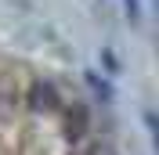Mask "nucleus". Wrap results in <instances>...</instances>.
I'll return each instance as SVG.
<instances>
[{
	"label": "nucleus",
	"mask_w": 159,
	"mask_h": 155,
	"mask_svg": "<svg viewBox=\"0 0 159 155\" xmlns=\"http://www.w3.org/2000/svg\"><path fill=\"white\" fill-rule=\"evenodd\" d=\"M29 105L36 108V112H54V108H58V90L51 87V83H33Z\"/></svg>",
	"instance_id": "nucleus-1"
},
{
	"label": "nucleus",
	"mask_w": 159,
	"mask_h": 155,
	"mask_svg": "<svg viewBox=\"0 0 159 155\" xmlns=\"http://www.w3.org/2000/svg\"><path fill=\"white\" fill-rule=\"evenodd\" d=\"M123 4H127V11H130V18L138 22V18H141V4H138V0H123Z\"/></svg>",
	"instance_id": "nucleus-2"
}]
</instances>
